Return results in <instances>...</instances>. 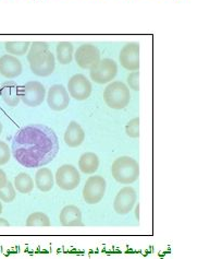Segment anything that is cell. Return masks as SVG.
Returning <instances> with one entry per match:
<instances>
[{
  "label": "cell",
  "instance_id": "1",
  "mask_svg": "<svg viewBox=\"0 0 210 259\" xmlns=\"http://www.w3.org/2000/svg\"><path fill=\"white\" fill-rule=\"evenodd\" d=\"M11 152L24 167H43L56 158L59 152V140L56 133L48 126L28 125L15 135Z\"/></svg>",
  "mask_w": 210,
  "mask_h": 259
},
{
  "label": "cell",
  "instance_id": "2",
  "mask_svg": "<svg viewBox=\"0 0 210 259\" xmlns=\"http://www.w3.org/2000/svg\"><path fill=\"white\" fill-rule=\"evenodd\" d=\"M28 61L31 71L37 77L47 78L55 71L56 58L49 51V45L47 43L35 42L31 44Z\"/></svg>",
  "mask_w": 210,
  "mask_h": 259
},
{
  "label": "cell",
  "instance_id": "3",
  "mask_svg": "<svg viewBox=\"0 0 210 259\" xmlns=\"http://www.w3.org/2000/svg\"><path fill=\"white\" fill-rule=\"evenodd\" d=\"M111 174L114 180L123 185H130L138 180L139 165L137 161L127 155H122L113 161Z\"/></svg>",
  "mask_w": 210,
  "mask_h": 259
},
{
  "label": "cell",
  "instance_id": "4",
  "mask_svg": "<svg viewBox=\"0 0 210 259\" xmlns=\"http://www.w3.org/2000/svg\"><path fill=\"white\" fill-rule=\"evenodd\" d=\"M104 101L112 110H123L130 104V89L122 81H112L105 88Z\"/></svg>",
  "mask_w": 210,
  "mask_h": 259
},
{
  "label": "cell",
  "instance_id": "5",
  "mask_svg": "<svg viewBox=\"0 0 210 259\" xmlns=\"http://www.w3.org/2000/svg\"><path fill=\"white\" fill-rule=\"evenodd\" d=\"M46 95V88L39 81H29L20 87V100L29 107H37L43 104Z\"/></svg>",
  "mask_w": 210,
  "mask_h": 259
},
{
  "label": "cell",
  "instance_id": "6",
  "mask_svg": "<svg viewBox=\"0 0 210 259\" xmlns=\"http://www.w3.org/2000/svg\"><path fill=\"white\" fill-rule=\"evenodd\" d=\"M118 73V65L111 58L100 59L92 69H90V78L95 83H110Z\"/></svg>",
  "mask_w": 210,
  "mask_h": 259
},
{
  "label": "cell",
  "instance_id": "7",
  "mask_svg": "<svg viewBox=\"0 0 210 259\" xmlns=\"http://www.w3.org/2000/svg\"><path fill=\"white\" fill-rule=\"evenodd\" d=\"M107 183L103 176L92 175L87 179L83 188V199L89 204H96L103 200L106 194Z\"/></svg>",
  "mask_w": 210,
  "mask_h": 259
},
{
  "label": "cell",
  "instance_id": "8",
  "mask_svg": "<svg viewBox=\"0 0 210 259\" xmlns=\"http://www.w3.org/2000/svg\"><path fill=\"white\" fill-rule=\"evenodd\" d=\"M55 183L60 189L71 192L77 189L81 183V174L79 169L72 164H63L58 167L55 174Z\"/></svg>",
  "mask_w": 210,
  "mask_h": 259
},
{
  "label": "cell",
  "instance_id": "9",
  "mask_svg": "<svg viewBox=\"0 0 210 259\" xmlns=\"http://www.w3.org/2000/svg\"><path fill=\"white\" fill-rule=\"evenodd\" d=\"M66 90L70 98L77 101H85L91 97L93 87L91 80L83 73H77L67 81Z\"/></svg>",
  "mask_w": 210,
  "mask_h": 259
},
{
  "label": "cell",
  "instance_id": "10",
  "mask_svg": "<svg viewBox=\"0 0 210 259\" xmlns=\"http://www.w3.org/2000/svg\"><path fill=\"white\" fill-rule=\"evenodd\" d=\"M47 104L53 112H62L70 104V95L62 84H53L46 95Z\"/></svg>",
  "mask_w": 210,
  "mask_h": 259
},
{
  "label": "cell",
  "instance_id": "11",
  "mask_svg": "<svg viewBox=\"0 0 210 259\" xmlns=\"http://www.w3.org/2000/svg\"><path fill=\"white\" fill-rule=\"evenodd\" d=\"M74 60L82 69H92L100 60V52L93 44H82L74 52Z\"/></svg>",
  "mask_w": 210,
  "mask_h": 259
},
{
  "label": "cell",
  "instance_id": "12",
  "mask_svg": "<svg viewBox=\"0 0 210 259\" xmlns=\"http://www.w3.org/2000/svg\"><path fill=\"white\" fill-rule=\"evenodd\" d=\"M136 198L137 195L133 187L126 186L120 189L113 200V209L116 213L120 215L130 213L136 203Z\"/></svg>",
  "mask_w": 210,
  "mask_h": 259
},
{
  "label": "cell",
  "instance_id": "13",
  "mask_svg": "<svg viewBox=\"0 0 210 259\" xmlns=\"http://www.w3.org/2000/svg\"><path fill=\"white\" fill-rule=\"evenodd\" d=\"M141 47L138 43H126L119 54L120 65L128 71H138L141 61H139Z\"/></svg>",
  "mask_w": 210,
  "mask_h": 259
},
{
  "label": "cell",
  "instance_id": "14",
  "mask_svg": "<svg viewBox=\"0 0 210 259\" xmlns=\"http://www.w3.org/2000/svg\"><path fill=\"white\" fill-rule=\"evenodd\" d=\"M22 64L18 57L10 54H6L0 57V74L3 77L8 79L17 78L22 73Z\"/></svg>",
  "mask_w": 210,
  "mask_h": 259
},
{
  "label": "cell",
  "instance_id": "15",
  "mask_svg": "<svg viewBox=\"0 0 210 259\" xmlns=\"http://www.w3.org/2000/svg\"><path fill=\"white\" fill-rule=\"evenodd\" d=\"M60 223L62 227H84L81 209L74 204H67L61 210Z\"/></svg>",
  "mask_w": 210,
  "mask_h": 259
},
{
  "label": "cell",
  "instance_id": "16",
  "mask_svg": "<svg viewBox=\"0 0 210 259\" xmlns=\"http://www.w3.org/2000/svg\"><path fill=\"white\" fill-rule=\"evenodd\" d=\"M63 139L65 145L69 148L80 147L85 140V133L82 126L74 120L70 121V124L66 127Z\"/></svg>",
  "mask_w": 210,
  "mask_h": 259
},
{
  "label": "cell",
  "instance_id": "17",
  "mask_svg": "<svg viewBox=\"0 0 210 259\" xmlns=\"http://www.w3.org/2000/svg\"><path fill=\"white\" fill-rule=\"evenodd\" d=\"M0 95H2L5 103L10 107H16L20 102V87L15 81H6L0 87Z\"/></svg>",
  "mask_w": 210,
  "mask_h": 259
},
{
  "label": "cell",
  "instance_id": "18",
  "mask_svg": "<svg viewBox=\"0 0 210 259\" xmlns=\"http://www.w3.org/2000/svg\"><path fill=\"white\" fill-rule=\"evenodd\" d=\"M35 185L38 190L43 193H48L55 185V176L48 167H40L35 174Z\"/></svg>",
  "mask_w": 210,
  "mask_h": 259
},
{
  "label": "cell",
  "instance_id": "19",
  "mask_svg": "<svg viewBox=\"0 0 210 259\" xmlns=\"http://www.w3.org/2000/svg\"><path fill=\"white\" fill-rule=\"evenodd\" d=\"M80 171L86 175H92L99 168V158L94 152H85L79 159Z\"/></svg>",
  "mask_w": 210,
  "mask_h": 259
},
{
  "label": "cell",
  "instance_id": "20",
  "mask_svg": "<svg viewBox=\"0 0 210 259\" xmlns=\"http://www.w3.org/2000/svg\"><path fill=\"white\" fill-rule=\"evenodd\" d=\"M13 186H15L17 192L23 195L31 194L34 189V181L28 173H20L15 177L13 181Z\"/></svg>",
  "mask_w": 210,
  "mask_h": 259
},
{
  "label": "cell",
  "instance_id": "21",
  "mask_svg": "<svg viewBox=\"0 0 210 259\" xmlns=\"http://www.w3.org/2000/svg\"><path fill=\"white\" fill-rule=\"evenodd\" d=\"M57 60L61 65H69L74 58V49L70 42H60L56 47Z\"/></svg>",
  "mask_w": 210,
  "mask_h": 259
},
{
  "label": "cell",
  "instance_id": "22",
  "mask_svg": "<svg viewBox=\"0 0 210 259\" xmlns=\"http://www.w3.org/2000/svg\"><path fill=\"white\" fill-rule=\"evenodd\" d=\"M50 224L51 223L48 215L42 212V211H36V212L31 213L25 222V226L29 228H48L50 227Z\"/></svg>",
  "mask_w": 210,
  "mask_h": 259
},
{
  "label": "cell",
  "instance_id": "23",
  "mask_svg": "<svg viewBox=\"0 0 210 259\" xmlns=\"http://www.w3.org/2000/svg\"><path fill=\"white\" fill-rule=\"evenodd\" d=\"M31 44L29 42H7L5 49L13 56H23L29 52Z\"/></svg>",
  "mask_w": 210,
  "mask_h": 259
},
{
  "label": "cell",
  "instance_id": "24",
  "mask_svg": "<svg viewBox=\"0 0 210 259\" xmlns=\"http://www.w3.org/2000/svg\"><path fill=\"white\" fill-rule=\"evenodd\" d=\"M17 196V190L13 186V184L8 181L7 185L3 188H0V201L10 203L16 199Z\"/></svg>",
  "mask_w": 210,
  "mask_h": 259
},
{
  "label": "cell",
  "instance_id": "25",
  "mask_svg": "<svg viewBox=\"0 0 210 259\" xmlns=\"http://www.w3.org/2000/svg\"><path fill=\"white\" fill-rule=\"evenodd\" d=\"M139 117L132 118L125 126V133L132 139L139 138Z\"/></svg>",
  "mask_w": 210,
  "mask_h": 259
},
{
  "label": "cell",
  "instance_id": "26",
  "mask_svg": "<svg viewBox=\"0 0 210 259\" xmlns=\"http://www.w3.org/2000/svg\"><path fill=\"white\" fill-rule=\"evenodd\" d=\"M11 150L5 141L0 140V166L6 165L11 159Z\"/></svg>",
  "mask_w": 210,
  "mask_h": 259
},
{
  "label": "cell",
  "instance_id": "27",
  "mask_svg": "<svg viewBox=\"0 0 210 259\" xmlns=\"http://www.w3.org/2000/svg\"><path fill=\"white\" fill-rule=\"evenodd\" d=\"M127 87L130 90L139 91V72L132 71L127 76Z\"/></svg>",
  "mask_w": 210,
  "mask_h": 259
},
{
  "label": "cell",
  "instance_id": "28",
  "mask_svg": "<svg viewBox=\"0 0 210 259\" xmlns=\"http://www.w3.org/2000/svg\"><path fill=\"white\" fill-rule=\"evenodd\" d=\"M7 183H8V177H7V174L3 169L0 168V188L5 187L7 185Z\"/></svg>",
  "mask_w": 210,
  "mask_h": 259
},
{
  "label": "cell",
  "instance_id": "29",
  "mask_svg": "<svg viewBox=\"0 0 210 259\" xmlns=\"http://www.w3.org/2000/svg\"><path fill=\"white\" fill-rule=\"evenodd\" d=\"M0 227H10V223L8 220L4 219V218H0Z\"/></svg>",
  "mask_w": 210,
  "mask_h": 259
},
{
  "label": "cell",
  "instance_id": "30",
  "mask_svg": "<svg viewBox=\"0 0 210 259\" xmlns=\"http://www.w3.org/2000/svg\"><path fill=\"white\" fill-rule=\"evenodd\" d=\"M136 219H137V221H139V215H138V211H139V203L138 204H136Z\"/></svg>",
  "mask_w": 210,
  "mask_h": 259
},
{
  "label": "cell",
  "instance_id": "31",
  "mask_svg": "<svg viewBox=\"0 0 210 259\" xmlns=\"http://www.w3.org/2000/svg\"><path fill=\"white\" fill-rule=\"evenodd\" d=\"M3 129H4V126H3V122L0 121V135L3 134Z\"/></svg>",
  "mask_w": 210,
  "mask_h": 259
},
{
  "label": "cell",
  "instance_id": "32",
  "mask_svg": "<svg viewBox=\"0 0 210 259\" xmlns=\"http://www.w3.org/2000/svg\"><path fill=\"white\" fill-rule=\"evenodd\" d=\"M3 213V203H2V201H0V214Z\"/></svg>",
  "mask_w": 210,
  "mask_h": 259
}]
</instances>
